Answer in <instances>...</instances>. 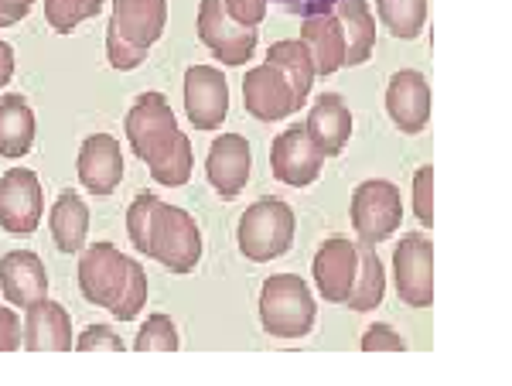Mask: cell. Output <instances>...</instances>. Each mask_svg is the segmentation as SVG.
<instances>
[{
	"mask_svg": "<svg viewBox=\"0 0 512 386\" xmlns=\"http://www.w3.org/2000/svg\"><path fill=\"white\" fill-rule=\"evenodd\" d=\"M403 219V202H400V188L383 178H369L355 188L352 195V226L359 233L362 243L376 246L386 236L396 233Z\"/></svg>",
	"mask_w": 512,
	"mask_h": 386,
	"instance_id": "obj_7",
	"label": "cell"
},
{
	"mask_svg": "<svg viewBox=\"0 0 512 386\" xmlns=\"http://www.w3.org/2000/svg\"><path fill=\"white\" fill-rule=\"evenodd\" d=\"M250 144L239 134H222L219 141H212L209 147V161H205V175H209L212 188L222 199H236L239 192L250 182Z\"/></svg>",
	"mask_w": 512,
	"mask_h": 386,
	"instance_id": "obj_14",
	"label": "cell"
},
{
	"mask_svg": "<svg viewBox=\"0 0 512 386\" xmlns=\"http://www.w3.org/2000/svg\"><path fill=\"white\" fill-rule=\"evenodd\" d=\"M14 76V48L7 41H0V86H7Z\"/></svg>",
	"mask_w": 512,
	"mask_h": 386,
	"instance_id": "obj_37",
	"label": "cell"
},
{
	"mask_svg": "<svg viewBox=\"0 0 512 386\" xmlns=\"http://www.w3.org/2000/svg\"><path fill=\"white\" fill-rule=\"evenodd\" d=\"M137 352H175L178 349V332H175V322L168 315H151L137 332V342H134Z\"/></svg>",
	"mask_w": 512,
	"mask_h": 386,
	"instance_id": "obj_29",
	"label": "cell"
},
{
	"mask_svg": "<svg viewBox=\"0 0 512 386\" xmlns=\"http://www.w3.org/2000/svg\"><path fill=\"white\" fill-rule=\"evenodd\" d=\"M355 267H359V250H355L352 240H335L321 243L318 257H315V284L321 291V298L332 301V305H345L352 291V277Z\"/></svg>",
	"mask_w": 512,
	"mask_h": 386,
	"instance_id": "obj_17",
	"label": "cell"
},
{
	"mask_svg": "<svg viewBox=\"0 0 512 386\" xmlns=\"http://www.w3.org/2000/svg\"><path fill=\"white\" fill-rule=\"evenodd\" d=\"M79 352H120L123 349V339L117 332H110L106 325H89L82 332V339L76 342Z\"/></svg>",
	"mask_w": 512,
	"mask_h": 386,
	"instance_id": "obj_31",
	"label": "cell"
},
{
	"mask_svg": "<svg viewBox=\"0 0 512 386\" xmlns=\"http://www.w3.org/2000/svg\"><path fill=\"white\" fill-rule=\"evenodd\" d=\"M89 233V209L76 188H65L52 209V240L62 253H79Z\"/></svg>",
	"mask_w": 512,
	"mask_h": 386,
	"instance_id": "obj_25",
	"label": "cell"
},
{
	"mask_svg": "<svg viewBox=\"0 0 512 386\" xmlns=\"http://www.w3.org/2000/svg\"><path fill=\"white\" fill-rule=\"evenodd\" d=\"M79 291L89 305L106 308L120 322H130L147 301V274L113 243H93L82 253Z\"/></svg>",
	"mask_w": 512,
	"mask_h": 386,
	"instance_id": "obj_3",
	"label": "cell"
},
{
	"mask_svg": "<svg viewBox=\"0 0 512 386\" xmlns=\"http://www.w3.org/2000/svg\"><path fill=\"white\" fill-rule=\"evenodd\" d=\"M0 291H4L7 305H18L24 311L48 298V277L35 253L11 250L0 260Z\"/></svg>",
	"mask_w": 512,
	"mask_h": 386,
	"instance_id": "obj_16",
	"label": "cell"
},
{
	"mask_svg": "<svg viewBox=\"0 0 512 386\" xmlns=\"http://www.w3.org/2000/svg\"><path fill=\"white\" fill-rule=\"evenodd\" d=\"M359 267H355L352 277V291L345 298V305L352 311H373L376 305H383V294H386V274L383 264H379L376 250L369 243H359Z\"/></svg>",
	"mask_w": 512,
	"mask_h": 386,
	"instance_id": "obj_26",
	"label": "cell"
},
{
	"mask_svg": "<svg viewBox=\"0 0 512 386\" xmlns=\"http://www.w3.org/2000/svg\"><path fill=\"white\" fill-rule=\"evenodd\" d=\"M270 168H274V178L284 185H311L325 168V154L321 147L311 141L304 127H291L277 137L274 147H270Z\"/></svg>",
	"mask_w": 512,
	"mask_h": 386,
	"instance_id": "obj_10",
	"label": "cell"
},
{
	"mask_svg": "<svg viewBox=\"0 0 512 386\" xmlns=\"http://www.w3.org/2000/svg\"><path fill=\"white\" fill-rule=\"evenodd\" d=\"M24 346L31 352H69L72 349L69 311L48 298L31 305L28 322H24Z\"/></svg>",
	"mask_w": 512,
	"mask_h": 386,
	"instance_id": "obj_20",
	"label": "cell"
},
{
	"mask_svg": "<svg viewBox=\"0 0 512 386\" xmlns=\"http://www.w3.org/2000/svg\"><path fill=\"white\" fill-rule=\"evenodd\" d=\"M386 110L403 134H420L431 120V86L414 69L396 72L386 86Z\"/></svg>",
	"mask_w": 512,
	"mask_h": 386,
	"instance_id": "obj_13",
	"label": "cell"
},
{
	"mask_svg": "<svg viewBox=\"0 0 512 386\" xmlns=\"http://www.w3.org/2000/svg\"><path fill=\"white\" fill-rule=\"evenodd\" d=\"M267 65H274L280 76L287 79L294 93V106L301 110V103L308 100L311 86H315V62H311V52L301 38H291V41H277L270 45L267 52Z\"/></svg>",
	"mask_w": 512,
	"mask_h": 386,
	"instance_id": "obj_23",
	"label": "cell"
},
{
	"mask_svg": "<svg viewBox=\"0 0 512 386\" xmlns=\"http://www.w3.org/2000/svg\"><path fill=\"white\" fill-rule=\"evenodd\" d=\"M127 141L151 168L158 185L178 188L192 178V141L178 130L175 113L161 93H144L127 113Z\"/></svg>",
	"mask_w": 512,
	"mask_h": 386,
	"instance_id": "obj_2",
	"label": "cell"
},
{
	"mask_svg": "<svg viewBox=\"0 0 512 386\" xmlns=\"http://www.w3.org/2000/svg\"><path fill=\"white\" fill-rule=\"evenodd\" d=\"M236 243L243 257L267 264L274 257H284L294 243V209L280 199H260L239 216Z\"/></svg>",
	"mask_w": 512,
	"mask_h": 386,
	"instance_id": "obj_6",
	"label": "cell"
},
{
	"mask_svg": "<svg viewBox=\"0 0 512 386\" xmlns=\"http://www.w3.org/2000/svg\"><path fill=\"white\" fill-rule=\"evenodd\" d=\"M280 11L297 14V18H311V14H328L338 0H274Z\"/></svg>",
	"mask_w": 512,
	"mask_h": 386,
	"instance_id": "obj_35",
	"label": "cell"
},
{
	"mask_svg": "<svg viewBox=\"0 0 512 386\" xmlns=\"http://www.w3.org/2000/svg\"><path fill=\"white\" fill-rule=\"evenodd\" d=\"M403 349H407V342L390 325H373L362 335V352H403Z\"/></svg>",
	"mask_w": 512,
	"mask_h": 386,
	"instance_id": "obj_32",
	"label": "cell"
},
{
	"mask_svg": "<svg viewBox=\"0 0 512 386\" xmlns=\"http://www.w3.org/2000/svg\"><path fill=\"white\" fill-rule=\"evenodd\" d=\"M393 274H396V291H400L403 305L431 308V301H434V246L427 236L410 233L396 243Z\"/></svg>",
	"mask_w": 512,
	"mask_h": 386,
	"instance_id": "obj_8",
	"label": "cell"
},
{
	"mask_svg": "<svg viewBox=\"0 0 512 386\" xmlns=\"http://www.w3.org/2000/svg\"><path fill=\"white\" fill-rule=\"evenodd\" d=\"M260 322L274 339H304L315 328V298L294 274L267 277L260 291Z\"/></svg>",
	"mask_w": 512,
	"mask_h": 386,
	"instance_id": "obj_5",
	"label": "cell"
},
{
	"mask_svg": "<svg viewBox=\"0 0 512 386\" xmlns=\"http://www.w3.org/2000/svg\"><path fill=\"white\" fill-rule=\"evenodd\" d=\"M376 11L393 38H417L427 21V0H376Z\"/></svg>",
	"mask_w": 512,
	"mask_h": 386,
	"instance_id": "obj_27",
	"label": "cell"
},
{
	"mask_svg": "<svg viewBox=\"0 0 512 386\" xmlns=\"http://www.w3.org/2000/svg\"><path fill=\"white\" fill-rule=\"evenodd\" d=\"M168 0H117L106 28V59L113 69L130 72L147 59V48L164 35Z\"/></svg>",
	"mask_w": 512,
	"mask_h": 386,
	"instance_id": "obj_4",
	"label": "cell"
},
{
	"mask_svg": "<svg viewBox=\"0 0 512 386\" xmlns=\"http://www.w3.org/2000/svg\"><path fill=\"white\" fill-rule=\"evenodd\" d=\"M335 21L342 24V38H345V65H362L369 62L376 45V21L369 11L366 0H338L332 7Z\"/></svg>",
	"mask_w": 512,
	"mask_h": 386,
	"instance_id": "obj_22",
	"label": "cell"
},
{
	"mask_svg": "<svg viewBox=\"0 0 512 386\" xmlns=\"http://www.w3.org/2000/svg\"><path fill=\"white\" fill-rule=\"evenodd\" d=\"M198 38L212 48L222 65H243L256 48V31L239 24L222 0H202L198 7Z\"/></svg>",
	"mask_w": 512,
	"mask_h": 386,
	"instance_id": "obj_9",
	"label": "cell"
},
{
	"mask_svg": "<svg viewBox=\"0 0 512 386\" xmlns=\"http://www.w3.org/2000/svg\"><path fill=\"white\" fill-rule=\"evenodd\" d=\"M431 185H434V168H420L417 171V178H414V212H417V219L424 226H434V192H431Z\"/></svg>",
	"mask_w": 512,
	"mask_h": 386,
	"instance_id": "obj_30",
	"label": "cell"
},
{
	"mask_svg": "<svg viewBox=\"0 0 512 386\" xmlns=\"http://www.w3.org/2000/svg\"><path fill=\"white\" fill-rule=\"evenodd\" d=\"M301 41L308 45L311 62H315V76H332L345 65V38L342 24L335 21V14H311L301 24Z\"/></svg>",
	"mask_w": 512,
	"mask_h": 386,
	"instance_id": "obj_21",
	"label": "cell"
},
{
	"mask_svg": "<svg viewBox=\"0 0 512 386\" xmlns=\"http://www.w3.org/2000/svg\"><path fill=\"white\" fill-rule=\"evenodd\" d=\"M304 130H308L311 141L321 147L325 158H335V154L345 151V144H349V137H352L349 106H345V100L338 93H321L315 106H311Z\"/></svg>",
	"mask_w": 512,
	"mask_h": 386,
	"instance_id": "obj_18",
	"label": "cell"
},
{
	"mask_svg": "<svg viewBox=\"0 0 512 386\" xmlns=\"http://www.w3.org/2000/svg\"><path fill=\"white\" fill-rule=\"evenodd\" d=\"M41 219V185L28 168H11L0 178V226L14 236H28Z\"/></svg>",
	"mask_w": 512,
	"mask_h": 386,
	"instance_id": "obj_11",
	"label": "cell"
},
{
	"mask_svg": "<svg viewBox=\"0 0 512 386\" xmlns=\"http://www.w3.org/2000/svg\"><path fill=\"white\" fill-rule=\"evenodd\" d=\"M31 4L35 0H0V28H11V24L28 18Z\"/></svg>",
	"mask_w": 512,
	"mask_h": 386,
	"instance_id": "obj_36",
	"label": "cell"
},
{
	"mask_svg": "<svg viewBox=\"0 0 512 386\" xmlns=\"http://www.w3.org/2000/svg\"><path fill=\"white\" fill-rule=\"evenodd\" d=\"M106 0H45V21L59 35H69L79 21H89L103 11Z\"/></svg>",
	"mask_w": 512,
	"mask_h": 386,
	"instance_id": "obj_28",
	"label": "cell"
},
{
	"mask_svg": "<svg viewBox=\"0 0 512 386\" xmlns=\"http://www.w3.org/2000/svg\"><path fill=\"white\" fill-rule=\"evenodd\" d=\"M35 147V110L24 96L11 93L0 100V154L24 158Z\"/></svg>",
	"mask_w": 512,
	"mask_h": 386,
	"instance_id": "obj_24",
	"label": "cell"
},
{
	"mask_svg": "<svg viewBox=\"0 0 512 386\" xmlns=\"http://www.w3.org/2000/svg\"><path fill=\"white\" fill-rule=\"evenodd\" d=\"M226 4V11L233 14L239 24H246V28H256L263 18H267V4L270 0H222Z\"/></svg>",
	"mask_w": 512,
	"mask_h": 386,
	"instance_id": "obj_33",
	"label": "cell"
},
{
	"mask_svg": "<svg viewBox=\"0 0 512 386\" xmlns=\"http://www.w3.org/2000/svg\"><path fill=\"white\" fill-rule=\"evenodd\" d=\"M243 103H246V113H253V117L263 123L280 120V117H287V113H297L294 93H291V86H287V79L267 62L246 72Z\"/></svg>",
	"mask_w": 512,
	"mask_h": 386,
	"instance_id": "obj_15",
	"label": "cell"
},
{
	"mask_svg": "<svg viewBox=\"0 0 512 386\" xmlns=\"http://www.w3.org/2000/svg\"><path fill=\"white\" fill-rule=\"evenodd\" d=\"M79 178L93 195H110L123 178V154L110 134H93L82 141L79 151Z\"/></svg>",
	"mask_w": 512,
	"mask_h": 386,
	"instance_id": "obj_19",
	"label": "cell"
},
{
	"mask_svg": "<svg viewBox=\"0 0 512 386\" xmlns=\"http://www.w3.org/2000/svg\"><path fill=\"white\" fill-rule=\"evenodd\" d=\"M127 236L140 253L154 257L171 274H192L202 260V233L178 205L161 202L154 192H137L127 209Z\"/></svg>",
	"mask_w": 512,
	"mask_h": 386,
	"instance_id": "obj_1",
	"label": "cell"
},
{
	"mask_svg": "<svg viewBox=\"0 0 512 386\" xmlns=\"http://www.w3.org/2000/svg\"><path fill=\"white\" fill-rule=\"evenodd\" d=\"M185 110L195 130H216L229 113L226 76L212 65H192L185 76Z\"/></svg>",
	"mask_w": 512,
	"mask_h": 386,
	"instance_id": "obj_12",
	"label": "cell"
},
{
	"mask_svg": "<svg viewBox=\"0 0 512 386\" xmlns=\"http://www.w3.org/2000/svg\"><path fill=\"white\" fill-rule=\"evenodd\" d=\"M24 342V328L11 308H0V352H14Z\"/></svg>",
	"mask_w": 512,
	"mask_h": 386,
	"instance_id": "obj_34",
	"label": "cell"
}]
</instances>
